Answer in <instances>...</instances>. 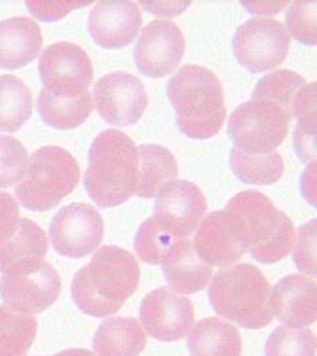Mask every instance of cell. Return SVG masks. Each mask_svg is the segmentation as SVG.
<instances>
[{"instance_id":"cell-1","label":"cell","mask_w":317,"mask_h":356,"mask_svg":"<svg viewBox=\"0 0 317 356\" xmlns=\"http://www.w3.org/2000/svg\"><path fill=\"white\" fill-rule=\"evenodd\" d=\"M141 281V269L135 256L124 248H97L86 267L72 279L70 294L76 307L90 316H109L120 311L127 298L135 294Z\"/></svg>"},{"instance_id":"cell-2","label":"cell","mask_w":317,"mask_h":356,"mask_svg":"<svg viewBox=\"0 0 317 356\" xmlns=\"http://www.w3.org/2000/svg\"><path fill=\"white\" fill-rule=\"evenodd\" d=\"M167 97L177 125L187 137L203 140L222 129L226 118L224 91L221 80L206 67L187 65L177 70L167 83Z\"/></svg>"},{"instance_id":"cell-3","label":"cell","mask_w":317,"mask_h":356,"mask_svg":"<svg viewBox=\"0 0 317 356\" xmlns=\"http://www.w3.org/2000/svg\"><path fill=\"white\" fill-rule=\"evenodd\" d=\"M137 144L118 129L103 131L91 143L84 186L97 205L112 209L135 195Z\"/></svg>"},{"instance_id":"cell-4","label":"cell","mask_w":317,"mask_h":356,"mask_svg":"<svg viewBox=\"0 0 317 356\" xmlns=\"http://www.w3.org/2000/svg\"><path fill=\"white\" fill-rule=\"evenodd\" d=\"M209 281V303L221 316L249 330L274 321L270 309V282L253 264L222 267Z\"/></svg>"},{"instance_id":"cell-5","label":"cell","mask_w":317,"mask_h":356,"mask_svg":"<svg viewBox=\"0 0 317 356\" xmlns=\"http://www.w3.org/2000/svg\"><path fill=\"white\" fill-rule=\"evenodd\" d=\"M228 213L242 222L247 252L261 264H276L293 252L297 229L287 214L279 211L264 193L247 190L226 203Z\"/></svg>"},{"instance_id":"cell-6","label":"cell","mask_w":317,"mask_h":356,"mask_svg":"<svg viewBox=\"0 0 317 356\" xmlns=\"http://www.w3.org/2000/svg\"><path fill=\"white\" fill-rule=\"evenodd\" d=\"M80 180L75 156L59 146H44L29 158L15 197L29 211H49L59 205Z\"/></svg>"},{"instance_id":"cell-7","label":"cell","mask_w":317,"mask_h":356,"mask_svg":"<svg viewBox=\"0 0 317 356\" xmlns=\"http://www.w3.org/2000/svg\"><path fill=\"white\" fill-rule=\"evenodd\" d=\"M61 279L56 267L42 258L21 261L0 277V298L8 307L20 313H42L57 302Z\"/></svg>"},{"instance_id":"cell-8","label":"cell","mask_w":317,"mask_h":356,"mask_svg":"<svg viewBox=\"0 0 317 356\" xmlns=\"http://www.w3.org/2000/svg\"><path fill=\"white\" fill-rule=\"evenodd\" d=\"M291 118L279 106L258 99L240 104L228 120V135L235 150L245 154H270L283 144Z\"/></svg>"},{"instance_id":"cell-9","label":"cell","mask_w":317,"mask_h":356,"mask_svg":"<svg viewBox=\"0 0 317 356\" xmlns=\"http://www.w3.org/2000/svg\"><path fill=\"white\" fill-rule=\"evenodd\" d=\"M291 38L283 23L268 17L249 19L234 35V55L243 69L270 72L277 69L289 54Z\"/></svg>"},{"instance_id":"cell-10","label":"cell","mask_w":317,"mask_h":356,"mask_svg":"<svg viewBox=\"0 0 317 356\" xmlns=\"http://www.w3.org/2000/svg\"><path fill=\"white\" fill-rule=\"evenodd\" d=\"M38 74L48 93L56 97H78L88 93L93 80V65L80 46L70 42L52 44L40 54Z\"/></svg>"},{"instance_id":"cell-11","label":"cell","mask_w":317,"mask_h":356,"mask_svg":"<svg viewBox=\"0 0 317 356\" xmlns=\"http://www.w3.org/2000/svg\"><path fill=\"white\" fill-rule=\"evenodd\" d=\"M93 101L99 116L116 127L137 124L148 106L145 86L130 72L105 74L93 88Z\"/></svg>"},{"instance_id":"cell-12","label":"cell","mask_w":317,"mask_h":356,"mask_svg":"<svg viewBox=\"0 0 317 356\" xmlns=\"http://www.w3.org/2000/svg\"><path fill=\"white\" fill-rule=\"evenodd\" d=\"M192 245L207 266H217L221 269L238 264L247 252L242 222L228 211H215L203 216Z\"/></svg>"},{"instance_id":"cell-13","label":"cell","mask_w":317,"mask_h":356,"mask_svg":"<svg viewBox=\"0 0 317 356\" xmlns=\"http://www.w3.org/2000/svg\"><path fill=\"white\" fill-rule=\"evenodd\" d=\"M103 218L97 209L84 203L63 207L52 218L49 237L57 252L67 258H84L95 252L103 241Z\"/></svg>"},{"instance_id":"cell-14","label":"cell","mask_w":317,"mask_h":356,"mask_svg":"<svg viewBox=\"0 0 317 356\" xmlns=\"http://www.w3.org/2000/svg\"><path fill=\"white\" fill-rule=\"evenodd\" d=\"M185 55V36L177 23L156 19L146 23L141 31L133 59L141 74L148 78H164L179 67Z\"/></svg>"},{"instance_id":"cell-15","label":"cell","mask_w":317,"mask_h":356,"mask_svg":"<svg viewBox=\"0 0 317 356\" xmlns=\"http://www.w3.org/2000/svg\"><path fill=\"white\" fill-rule=\"evenodd\" d=\"M141 326L158 341H179L194 326L192 302L169 288H156L141 303Z\"/></svg>"},{"instance_id":"cell-16","label":"cell","mask_w":317,"mask_h":356,"mask_svg":"<svg viewBox=\"0 0 317 356\" xmlns=\"http://www.w3.org/2000/svg\"><path fill=\"white\" fill-rule=\"evenodd\" d=\"M207 211V199L200 188L188 180H171L156 195L154 216L179 237L188 239Z\"/></svg>"},{"instance_id":"cell-17","label":"cell","mask_w":317,"mask_h":356,"mask_svg":"<svg viewBox=\"0 0 317 356\" xmlns=\"http://www.w3.org/2000/svg\"><path fill=\"white\" fill-rule=\"evenodd\" d=\"M141 10L127 0H103L91 8L88 33L97 46L118 49L130 46L141 31Z\"/></svg>"},{"instance_id":"cell-18","label":"cell","mask_w":317,"mask_h":356,"mask_svg":"<svg viewBox=\"0 0 317 356\" xmlns=\"http://www.w3.org/2000/svg\"><path fill=\"white\" fill-rule=\"evenodd\" d=\"M274 318L289 328H306L317 321V288L311 277L289 275L270 290Z\"/></svg>"},{"instance_id":"cell-19","label":"cell","mask_w":317,"mask_h":356,"mask_svg":"<svg viewBox=\"0 0 317 356\" xmlns=\"http://www.w3.org/2000/svg\"><path fill=\"white\" fill-rule=\"evenodd\" d=\"M40 25L29 17L0 21V69L15 70L40 55Z\"/></svg>"},{"instance_id":"cell-20","label":"cell","mask_w":317,"mask_h":356,"mask_svg":"<svg viewBox=\"0 0 317 356\" xmlns=\"http://www.w3.org/2000/svg\"><path fill=\"white\" fill-rule=\"evenodd\" d=\"M162 267L169 290L177 294H196L203 290L213 277V267L207 266L196 254L190 239L180 241L179 247L173 250Z\"/></svg>"},{"instance_id":"cell-21","label":"cell","mask_w":317,"mask_h":356,"mask_svg":"<svg viewBox=\"0 0 317 356\" xmlns=\"http://www.w3.org/2000/svg\"><path fill=\"white\" fill-rule=\"evenodd\" d=\"M188 350L190 356H242V336L234 324L207 316L188 332Z\"/></svg>"},{"instance_id":"cell-22","label":"cell","mask_w":317,"mask_h":356,"mask_svg":"<svg viewBox=\"0 0 317 356\" xmlns=\"http://www.w3.org/2000/svg\"><path fill=\"white\" fill-rule=\"evenodd\" d=\"M146 347V332L137 318L112 316L97 328L93 350L97 356H141Z\"/></svg>"},{"instance_id":"cell-23","label":"cell","mask_w":317,"mask_h":356,"mask_svg":"<svg viewBox=\"0 0 317 356\" xmlns=\"http://www.w3.org/2000/svg\"><path fill=\"white\" fill-rule=\"evenodd\" d=\"M179 175V165L171 152L160 144H141L137 146V184L135 195L152 199L158 192L175 180Z\"/></svg>"},{"instance_id":"cell-24","label":"cell","mask_w":317,"mask_h":356,"mask_svg":"<svg viewBox=\"0 0 317 356\" xmlns=\"http://www.w3.org/2000/svg\"><path fill=\"white\" fill-rule=\"evenodd\" d=\"M36 106L44 124L54 129L69 131L76 129L90 118L93 110V97L90 93L78 97H56L46 89H40Z\"/></svg>"},{"instance_id":"cell-25","label":"cell","mask_w":317,"mask_h":356,"mask_svg":"<svg viewBox=\"0 0 317 356\" xmlns=\"http://www.w3.org/2000/svg\"><path fill=\"white\" fill-rule=\"evenodd\" d=\"M33 114V95L25 82L14 74L0 76V131L15 133Z\"/></svg>"},{"instance_id":"cell-26","label":"cell","mask_w":317,"mask_h":356,"mask_svg":"<svg viewBox=\"0 0 317 356\" xmlns=\"http://www.w3.org/2000/svg\"><path fill=\"white\" fill-rule=\"evenodd\" d=\"M48 252V239L40 226L31 220H20L17 229L10 239L0 247V273L21 261L44 258Z\"/></svg>"},{"instance_id":"cell-27","label":"cell","mask_w":317,"mask_h":356,"mask_svg":"<svg viewBox=\"0 0 317 356\" xmlns=\"http://www.w3.org/2000/svg\"><path fill=\"white\" fill-rule=\"evenodd\" d=\"M38 330L35 315L0 305V356H27Z\"/></svg>"},{"instance_id":"cell-28","label":"cell","mask_w":317,"mask_h":356,"mask_svg":"<svg viewBox=\"0 0 317 356\" xmlns=\"http://www.w3.org/2000/svg\"><path fill=\"white\" fill-rule=\"evenodd\" d=\"M230 167L245 184L253 186H268L276 184L283 177L285 163L277 152L270 154H245L242 150L230 152Z\"/></svg>"},{"instance_id":"cell-29","label":"cell","mask_w":317,"mask_h":356,"mask_svg":"<svg viewBox=\"0 0 317 356\" xmlns=\"http://www.w3.org/2000/svg\"><path fill=\"white\" fill-rule=\"evenodd\" d=\"M180 241H185V237L169 232L156 216H152L139 226L133 248L139 260L150 266H162L171 256L173 250L179 247Z\"/></svg>"},{"instance_id":"cell-30","label":"cell","mask_w":317,"mask_h":356,"mask_svg":"<svg viewBox=\"0 0 317 356\" xmlns=\"http://www.w3.org/2000/svg\"><path fill=\"white\" fill-rule=\"evenodd\" d=\"M306 83L308 82L302 76L293 70H274L264 76L262 80H258L255 91H253V99L276 104L293 120L298 91Z\"/></svg>"},{"instance_id":"cell-31","label":"cell","mask_w":317,"mask_h":356,"mask_svg":"<svg viewBox=\"0 0 317 356\" xmlns=\"http://www.w3.org/2000/svg\"><path fill=\"white\" fill-rule=\"evenodd\" d=\"M316 91L317 83H306L298 91L295 114L298 124L295 129V150L306 161H316Z\"/></svg>"},{"instance_id":"cell-32","label":"cell","mask_w":317,"mask_h":356,"mask_svg":"<svg viewBox=\"0 0 317 356\" xmlns=\"http://www.w3.org/2000/svg\"><path fill=\"white\" fill-rule=\"evenodd\" d=\"M316 334L310 328L279 326L270 334L264 353L266 356H316Z\"/></svg>"},{"instance_id":"cell-33","label":"cell","mask_w":317,"mask_h":356,"mask_svg":"<svg viewBox=\"0 0 317 356\" xmlns=\"http://www.w3.org/2000/svg\"><path fill=\"white\" fill-rule=\"evenodd\" d=\"M27 161V150L17 138L0 135V190L20 182Z\"/></svg>"},{"instance_id":"cell-34","label":"cell","mask_w":317,"mask_h":356,"mask_svg":"<svg viewBox=\"0 0 317 356\" xmlns=\"http://www.w3.org/2000/svg\"><path fill=\"white\" fill-rule=\"evenodd\" d=\"M285 31L289 38H297L302 44L316 46V2H306V0H297L293 2L287 10L285 17Z\"/></svg>"},{"instance_id":"cell-35","label":"cell","mask_w":317,"mask_h":356,"mask_svg":"<svg viewBox=\"0 0 317 356\" xmlns=\"http://www.w3.org/2000/svg\"><path fill=\"white\" fill-rule=\"evenodd\" d=\"M316 229L317 222L311 220L308 224H304L297 233V239H295V264L300 271L306 275H314L316 277Z\"/></svg>"},{"instance_id":"cell-36","label":"cell","mask_w":317,"mask_h":356,"mask_svg":"<svg viewBox=\"0 0 317 356\" xmlns=\"http://www.w3.org/2000/svg\"><path fill=\"white\" fill-rule=\"evenodd\" d=\"M88 2H46V0H27V8L31 14L35 15L36 19L46 21H57L65 17V15L76 10V8L86 6Z\"/></svg>"},{"instance_id":"cell-37","label":"cell","mask_w":317,"mask_h":356,"mask_svg":"<svg viewBox=\"0 0 317 356\" xmlns=\"http://www.w3.org/2000/svg\"><path fill=\"white\" fill-rule=\"evenodd\" d=\"M20 220V205L14 195L0 192V247L14 235Z\"/></svg>"},{"instance_id":"cell-38","label":"cell","mask_w":317,"mask_h":356,"mask_svg":"<svg viewBox=\"0 0 317 356\" xmlns=\"http://www.w3.org/2000/svg\"><path fill=\"white\" fill-rule=\"evenodd\" d=\"M143 6L146 8V12L158 15H177L183 14L190 2H145Z\"/></svg>"},{"instance_id":"cell-39","label":"cell","mask_w":317,"mask_h":356,"mask_svg":"<svg viewBox=\"0 0 317 356\" xmlns=\"http://www.w3.org/2000/svg\"><path fill=\"white\" fill-rule=\"evenodd\" d=\"M302 193L304 197L310 201L311 205L316 207V163L310 165L306 171H304L302 177Z\"/></svg>"},{"instance_id":"cell-40","label":"cell","mask_w":317,"mask_h":356,"mask_svg":"<svg viewBox=\"0 0 317 356\" xmlns=\"http://www.w3.org/2000/svg\"><path fill=\"white\" fill-rule=\"evenodd\" d=\"M243 6L247 8L251 14H262V15H270V14H277L281 12V8L285 6V2H243Z\"/></svg>"},{"instance_id":"cell-41","label":"cell","mask_w":317,"mask_h":356,"mask_svg":"<svg viewBox=\"0 0 317 356\" xmlns=\"http://www.w3.org/2000/svg\"><path fill=\"white\" fill-rule=\"evenodd\" d=\"M54 356H97V355L86 349H67V350H61V353H57V355Z\"/></svg>"}]
</instances>
